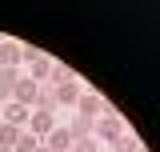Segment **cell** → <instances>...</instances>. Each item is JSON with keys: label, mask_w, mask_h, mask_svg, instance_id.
Segmentation results:
<instances>
[{"label": "cell", "mask_w": 160, "mask_h": 152, "mask_svg": "<svg viewBox=\"0 0 160 152\" xmlns=\"http://www.w3.org/2000/svg\"><path fill=\"white\" fill-rule=\"evenodd\" d=\"M140 148V144H136V140H132V136H128V132H124V136H116V140H112V152H136Z\"/></svg>", "instance_id": "cell-14"}, {"label": "cell", "mask_w": 160, "mask_h": 152, "mask_svg": "<svg viewBox=\"0 0 160 152\" xmlns=\"http://www.w3.org/2000/svg\"><path fill=\"white\" fill-rule=\"evenodd\" d=\"M16 80H20L16 68H0V96H4V100H12V92H16Z\"/></svg>", "instance_id": "cell-11"}, {"label": "cell", "mask_w": 160, "mask_h": 152, "mask_svg": "<svg viewBox=\"0 0 160 152\" xmlns=\"http://www.w3.org/2000/svg\"><path fill=\"white\" fill-rule=\"evenodd\" d=\"M52 96H56V104H72V108H76L80 84H76V80H72V84H60V88H52Z\"/></svg>", "instance_id": "cell-9"}, {"label": "cell", "mask_w": 160, "mask_h": 152, "mask_svg": "<svg viewBox=\"0 0 160 152\" xmlns=\"http://www.w3.org/2000/svg\"><path fill=\"white\" fill-rule=\"evenodd\" d=\"M44 144H48L52 152H72V132H68V128H52Z\"/></svg>", "instance_id": "cell-7"}, {"label": "cell", "mask_w": 160, "mask_h": 152, "mask_svg": "<svg viewBox=\"0 0 160 152\" xmlns=\"http://www.w3.org/2000/svg\"><path fill=\"white\" fill-rule=\"evenodd\" d=\"M36 152H52V148H48V144H40V148H36Z\"/></svg>", "instance_id": "cell-18"}, {"label": "cell", "mask_w": 160, "mask_h": 152, "mask_svg": "<svg viewBox=\"0 0 160 152\" xmlns=\"http://www.w3.org/2000/svg\"><path fill=\"white\" fill-rule=\"evenodd\" d=\"M36 108H56V96H52V88H40V100H36Z\"/></svg>", "instance_id": "cell-17"}, {"label": "cell", "mask_w": 160, "mask_h": 152, "mask_svg": "<svg viewBox=\"0 0 160 152\" xmlns=\"http://www.w3.org/2000/svg\"><path fill=\"white\" fill-rule=\"evenodd\" d=\"M0 108H4V96H0Z\"/></svg>", "instance_id": "cell-19"}, {"label": "cell", "mask_w": 160, "mask_h": 152, "mask_svg": "<svg viewBox=\"0 0 160 152\" xmlns=\"http://www.w3.org/2000/svg\"><path fill=\"white\" fill-rule=\"evenodd\" d=\"M76 112H80V116H88V120H96V116H104V112H108V100H104L100 92H80Z\"/></svg>", "instance_id": "cell-2"}, {"label": "cell", "mask_w": 160, "mask_h": 152, "mask_svg": "<svg viewBox=\"0 0 160 152\" xmlns=\"http://www.w3.org/2000/svg\"><path fill=\"white\" fill-rule=\"evenodd\" d=\"M0 152H12V148H0Z\"/></svg>", "instance_id": "cell-20"}, {"label": "cell", "mask_w": 160, "mask_h": 152, "mask_svg": "<svg viewBox=\"0 0 160 152\" xmlns=\"http://www.w3.org/2000/svg\"><path fill=\"white\" fill-rule=\"evenodd\" d=\"M16 132H20V128H12V124H0V148H12V144H16Z\"/></svg>", "instance_id": "cell-15"}, {"label": "cell", "mask_w": 160, "mask_h": 152, "mask_svg": "<svg viewBox=\"0 0 160 152\" xmlns=\"http://www.w3.org/2000/svg\"><path fill=\"white\" fill-rule=\"evenodd\" d=\"M136 152H148V148H136Z\"/></svg>", "instance_id": "cell-21"}, {"label": "cell", "mask_w": 160, "mask_h": 152, "mask_svg": "<svg viewBox=\"0 0 160 152\" xmlns=\"http://www.w3.org/2000/svg\"><path fill=\"white\" fill-rule=\"evenodd\" d=\"M0 68H20V44L16 40H0Z\"/></svg>", "instance_id": "cell-6"}, {"label": "cell", "mask_w": 160, "mask_h": 152, "mask_svg": "<svg viewBox=\"0 0 160 152\" xmlns=\"http://www.w3.org/2000/svg\"><path fill=\"white\" fill-rule=\"evenodd\" d=\"M12 100H16V104H24V108H36V100H40V84L32 80V76H20Z\"/></svg>", "instance_id": "cell-3"}, {"label": "cell", "mask_w": 160, "mask_h": 152, "mask_svg": "<svg viewBox=\"0 0 160 152\" xmlns=\"http://www.w3.org/2000/svg\"><path fill=\"white\" fill-rule=\"evenodd\" d=\"M68 132H72V140H88V136L96 132V120H88V116L76 112V120H72V128H68Z\"/></svg>", "instance_id": "cell-8"}, {"label": "cell", "mask_w": 160, "mask_h": 152, "mask_svg": "<svg viewBox=\"0 0 160 152\" xmlns=\"http://www.w3.org/2000/svg\"><path fill=\"white\" fill-rule=\"evenodd\" d=\"M28 116H32V108H24V104H16V100H4V108H0V124L24 128V124H28Z\"/></svg>", "instance_id": "cell-4"}, {"label": "cell", "mask_w": 160, "mask_h": 152, "mask_svg": "<svg viewBox=\"0 0 160 152\" xmlns=\"http://www.w3.org/2000/svg\"><path fill=\"white\" fill-rule=\"evenodd\" d=\"M48 72H52V60H48V56L32 60V80H36V84H44V80H48Z\"/></svg>", "instance_id": "cell-13"}, {"label": "cell", "mask_w": 160, "mask_h": 152, "mask_svg": "<svg viewBox=\"0 0 160 152\" xmlns=\"http://www.w3.org/2000/svg\"><path fill=\"white\" fill-rule=\"evenodd\" d=\"M72 152H100L96 136H88V140H72Z\"/></svg>", "instance_id": "cell-16"}, {"label": "cell", "mask_w": 160, "mask_h": 152, "mask_svg": "<svg viewBox=\"0 0 160 152\" xmlns=\"http://www.w3.org/2000/svg\"><path fill=\"white\" fill-rule=\"evenodd\" d=\"M96 140H108V144H112V140H116V136H124V120H120V112H112V104H108V112L104 116H96Z\"/></svg>", "instance_id": "cell-1"}, {"label": "cell", "mask_w": 160, "mask_h": 152, "mask_svg": "<svg viewBox=\"0 0 160 152\" xmlns=\"http://www.w3.org/2000/svg\"><path fill=\"white\" fill-rule=\"evenodd\" d=\"M40 144H44L40 136H32L28 128H20V132H16V144H12V152H36Z\"/></svg>", "instance_id": "cell-10"}, {"label": "cell", "mask_w": 160, "mask_h": 152, "mask_svg": "<svg viewBox=\"0 0 160 152\" xmlns=\"http://www.w3.org/2000/svg\"><path fill=\"white\" fill-rule=\"evenodd\" d=\"M52 128H56V124H52V112H48V108H32V116H28V132L44 140Z\"/></svg>", "instance_id": "cell-5"}, {"label": "cell", "mask_w": 160, "mask_h": 152, "mask_svg": "<svg viewBox=\"0 0 160 152\" xmlns=\"http://www.w3.org/2000/svg\"><path fill=\"white\" fill-rule=\"evenodd\" d=\"M72 80H76V72H72V68H68V64H52V72H48V84H72Z\"/></svg>", "instance_id": "cell-12"}]
</instances>
